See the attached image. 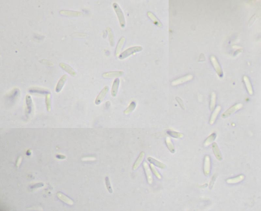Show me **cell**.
I'll list each match as a JSON object with an SVG mask.
<instances>
[{
    "instance_id": "cell-1",
    "label": "cell",
    "mask_w": 261,
    "mask_h": 211,
    "mask_svg": "<svg viewBox=\"0 0 261 211\" xmlns=\"http://www.w3.org/2000/svg\"><path fill=\"white\" fill-rule=\"evenodd\" d=\"M112 6L117 15L121 27L124 28L126 26V20L122 10L117 3H114Z\"/></svg>"
},
{
    "instance_id": "cell-2",
    "label": "cell",
    "mask_w": 261,
    "mask_h": 211,
    "mask_svg": "<svg viewBox=\"0 0 261 211\" xmlns=\"http://www.w3.org/2000/svg\"><path fill=\"white\" fill-rule=\"evenodd\" d=\"M142 49V47L140 46H135L130 47L125 51L121 53L118 56L120 59H123L135 53L140 51Z\"/></svg>"
},
{
    "instance_id": "cell-3",
    "label": "cell",
    "mask_w": 261,
    "mask_h": 211,
    "mask_svg": "<svg viewBox=\"0 0 261 211\" xmlns=\"http://www.w3.org/2000/svg\"><path fill=\"white\" fill-rule=\"evenodd\" d=\"M242 106L243 105L241 103H236L231 106L222 114V118H225L230 117V116L241 109L242 108Z\"/></svg>"
},
{
    "instance_id": "cell-4",
    "label": "cell",
    "mask_w": 261,
    "mask_h": 211,
    "mask_svg": "<svg viewBox=\"0 0 261 211\" xmlns=\"http://www.w3.org/2000/svg\"><path fill=\"white\" fill-rule=\"evenodd\" d=\"M109 88L108 86H106L104 87L98 95L95 101L96 105H99L101 103L108 93Z\"/></svg>"
},
{
    "instance_id": "cell-5",
    "label": "cell",
    "mask_w": 261,
    "mask_h": 211,
    "mask_svg": "<svg viewBox=\"0 0 261 211\" xmlns=\"http://www.w3.org/2000/svg\"><path fill=\"white\" fill-rule=\"evenodd\" d=\"M211 168V161L209 156L206 155L205 156L203 164V171L204 174L206 176H209Z\"/></svg>"
},
{
    "instance_id": "cell-6",
    "label": "cell",
    "mask_w": 261,
    "mask_h": 211,
    "mask_svg": "<svg viewBox=\"0 0 261 211\" xmlns=\"http://www.w3.org/2000/svg\"><path fill=\"white\" fill-rule=\"evenodd\" d=\"M210 61L213 65V67L216 71V73L220 78H221L223 76V73L220 67V65L215 56H210Z\"/></svg>"
},
{
    "instance_id": "cell-7",
    "label": "cell",
    "mask_w": 261,
    "mask_h": 211,
    "mask_svg": "<svg viewBox=\"0 0 261 211\" xmlns=\"http://www.w3.org/2000/svg\"><path fill=\"white\" fill-rule=\"evenodd\" d=\"M123 73V72L121 71H110L103 73L102 76L105 78H117L122 76Z\"/></svg>"
},
{
    "instance_id": "cell-8",
    "label": "cell",
    "mask_w": 261,
    "mask_h": 211,
    "mask_svg": "<svg viewBox=\"0 0 261 211\" xmlns=\"http://www.w3.org/2000/svg\"><path fill=\"white\" fill-rule=\"evenodd\" d=\"M143 166L147 182L150 185H151L153 182V177L150 169L146 162H143Z\"/></svg>"
},
{
    "instance_id": "cell-9",
    "label": "cell",
    "mask_w": 261,
    "mask_h": 211,
    "mask_svg": "<svg viewBox=\"0 0 261 211\" xmlns=\"http://www.w3.org/2000/svg\"><path fill=\"white\" fill-rule=\"evenodd\" d=\"M243 81H244L248 93L250 96H252L253 94V90L250 79L247 76H245L243 77Z\"/></svg>"
},
{
    "instance_id": "cell-10",
    "label": "cell",
    "mask_w": 261,
    "mask_h": 211,
    "mask_svg": "<svg viewBox=\"0 0 261 211\" xmlns=\"http://www.w3.org/2000/svg\"><path fill=\"white\" fill-rule=\"evenodd\" d=\"M221 107L220 106H218L213 110V112L210 119L209 123L210 125H213L215 123L219 113L221 111Z\"/></svg>"
},
{
    "instance_id": "cell-11",
    "label": "cell",
    "mask_w": 261,
    "mask_h": 211,
    "mask_svg": "<svg viewBox=\"0 0 261 211\" xmlns=\"http://www.w3.org/2000/svg\"><path fill=\"white\" fill-rule=\"evenodd\" d=\"M67 75H65L59 79L55 91L56 93H60L61 91L67 81Z\"/></svg>"
},
{
    "instance_id": "cell-12",
    "label": "cell",
    "mask_w": 261,
    "mask_h": 211,
    "mask_svg": "<svg viewBox=\"0 0 261 211\" xmlns=\"http://www.w3.org/2000/svg\"><path fill=\"white\" fill-rule=\"evenodd\" d=\"M25 102L26 104V114L29 115L31 114L33 109V103L31 97L27 95L26 97Z\"/></svg>"
},
{
    "instance_id": "cell-13",
    "label": "cell",
    "mask_w": 261,
    "mask_h": 211,
    "mask_svg": "<svg viewBox=\"0 0 261 211\" xmlns=\"http://www.w3.org/2000/svg\"><path fill=\"white\" fill-rule=\"evenodd\" d=\"M120 83V80L118 78L115 79L113 83L111 90V94L112 97H115L117 96Z\"/></svg>"
},
{
    "instance_id": "cell-14",
    "label": "cell",
    "mask_w": 261,
    "mask_h": 211,
    "mask_svg": "<svg viewBox=\"0 0 261 211\" xmlns=\"http://www.w3.org/2000/svg\"><path fill=\"white\" fill-rule=\"evenodd\" d=\"M212 150L213 153L216 159L218 160H220L222 159V156L220 152V150L218 146V144L214 142L212 145Z\"/></svg>"
},
{
    "instance_id": "cell-15",
    "label": "cell",
    "mask_w": 261,
    "mask_h": 211,
    "mask_svg": "<svg viewBox=\"0 0 261 211\" xmlns=\"http://www.w3.org/2000/svg\"><path fill=\"white\" fill-rule=\"evenodd\" d=\"M145 153L143 151H142L139 155L137 159L136 160L134 165L133 166V169L135 170L139 167L144 158Z\"/></svg>"
},
{
    "instance_id": "cell-16",
    "label": "cell",
    "mask_w": 261,
    "mask_h": 211,
    "mask_svg": "<svg viewBox=\"0 0 261 211\" xmlns=\"http://www.w3.org/2000/svg\"><path fill=\"white\" fill-rule=\"evenodd\" d=\"M61 65L63 69L70 75L73 76H76V71L69 65L64 63H62Z\"/></svg>"
},
{
    "instance_id": "cell-17",
    "label": "cell",
    "mask_w": 261,
    "mask_h": 211,
    "mask_svg": "<svg viewBox=\"0 0 261 211\" xmlns=\"http://www.w3.org/2000/svg\"><path fill=\"white\" fill-rule=\"evenodd\" d=\"M216 101V94L215 92H213L210 95V111H213L215 108Z\"/></svg>"
},
{
    "instance_id": "cell-18",
    "label": "cell",
    "mask_w": 261,
    "mask_h": 211,
    "mask_svg": "<svg viewBox=\"0 0 261 211\" xmlns=\"http://www.w3.org/2000/svg\"><path fill=\"white\" fill-rule=\"evenodd\" d=\"M147 159L150 163L160 168L163 169L166 168V165L164 163L158 161V160L155 158H152V157H148Z\"/></svg>"
},
{
    "instance_id": "cell-19",
    "label": "cell",
    "mask_w": 261,
    "mask_h": 211,
    "mask_svg": "<svg viewBox=\"0 0 261 211\" xmlns=\"http://www.w3.org/2000/svg\"><path fill=\"white\" fill-rule=\"evenodd\" d=\"M125 38L123 37H121L118 41V43L116 46V48L115 49V56H117L118 54H119L121 50V48H122L124 43L125 42Z\"/></svg>"
},
{
    "instance_id": "cell-20",
    "label": "cell",
    "mask_w": 261,
    "mask_h": 211,
    "mask_svg": "<svg viewBox=\"0 0 261 211\" xmlns=\"http://www.w3.org/2000/svg\"><path fill=\"white\" fill-rule=\"evenodd\" d=\"M245 179V176L244 175H239L237 177L232 178L228 179L226 180V182L228 183L233 184L238 183L244 180Z\"/></svg>"
},
{
    "instance_id": "cell-21",
    "label": "cell",
    "mask_w": 261,
    "mask_h": 211,
    "mask_svg": "<svg viewBox=\"0 0 261 211\" xmlns=\"http://www.w3.org/2000/svg\"><path fill=\"white\" fill-rule=\"evenodd\" d=\"M31 93H37L41 94L48 95L50 94L49 91L39 88H32L29 90Z\"/></svg>"
},
{
    "instance_id": "cell-22",
    "label": "cell",
    "mask_w": 261,
    "mask_h": 211,
    "mask_svg": "<svg viewBox=\"0 0 261 211\" xmlns=\"http://www.w3.org/2000/svg\"><path fill=\"white\" fill-rule=\"evenodd\" d=\"M108 34L109 42L111 46H113L115 45V37L114 34L111 29L109 27L107 29Z\"/></svg>"
},
{
    "instance_id": "cell-23",
    "label": "cell",
    "mask_w": 261,
    "mask_h": 211,
    "mask_svg": "<svg viewBox=\"0 0 261 211\" xmlns=\"http://www.w3.org/2000/svg\"><path fill=\"white\" fill-rule=\"evenodd\" d=\"M216 138V134L215 133H213L210 135L208 137L205 141L204 145L205 146H208L214 141Z\"/></svg>"
},
{
    "instance_id": "cell-24",
    "label": "cell",
    "mask_w": 261,
    "mask_h": 211,
    "mask_svg": "<svg viewBox=\"0 0 261 211\" xmlns=\"http://www.w3.org/2000/svg\"><path fill=\"white\" fill-rule=\"evenodd\" d=\"M165 142L166 145L169 150L172 153H174L175 149L173 143L171 142L170 138L167 137L165 140Z\"/></svg>"
},
{
    "instance_id": "cell-25",
    "label": "cell",
    "mask_w": 261,
    "mask_h": 211,
    "mask_svg": "<svg viewBox=\"0 0 261 211\" xmlns=\"http://www.w3.org/2000/svg\"><path fill=\"white\" fill-rule=\"evenodd\" d=\"M150 166L151 171H152L153 173L155 175V177L158 178V179L160 180L162 179L161 175L160 174L158 171L155 167L153 164L151 163L150 165Z\"/></svg>"
},
{
    "instance_id": "cell-26",
    "label": "cell",
    "mask_w": 261,
    "mask_h": 211,
    "mask_svg": "<svg viewBox=\"0 0 261 211\" xmlns=\"http://www.w3.org/2000/svg\"><path fill=\"white\" fill-rule=\"evenodd\" d=\"M135 103L134 102H132L128 108L124 111V114H127L132 112L135 108Z\"/></svg>"
},
{
    "instance_id": "cell-27",
    "label": "cell",
    "mask_w": 261,
    "mask_h": 211,
    "mask_svg": "<svg viewBox=\"0 0 261 211\" xmlns=\"http://www.w3.org/2000/svg\"><path fill=\"white\" fill-rule=\"evenodd\" d=\"M168 133V135L175 138H180L183 136L182 134L175 132L169 131Z\"/></svg>"
},
{
    "instance_id": "cell-28",
    "label": "cell",
    "mask_w": 261,
    "mask_h": 211,
    "mask_svg": "<svg viewBox=\"0 0 261 211\" xmlns=\"http://www.w3.org/2000/svg\"><path fill=\"white\" fill-rule=\"evenodd\" d=\"M46 103L47 110H49L51 108V99L50 94L46 95Z\"/></svg>"
},
{
    "instance_id": "cell-29",
    "label": "cell",
    "mask_w": 261,
    "mask_h": 211,
    "mask_svg": "<svg viewBox=\"0 0 261 211\" xmlns=\"http://www.w3.org/2000/svg\"><path fill=\"white\" fill-rule=\"evenodd\" d=\"M106 183L107 188L110 193L112 192V190L111 185V183L110 182L109 178L108 177H106Z\"/></svg>"
},
{
    "instance_id": "cell-30",
    "label": "cell",
    "mask_w": 261,
    "mask_h": 211,
    "mask_svg": "<svg viewBox=\"0 0 261 211\" xmlns=\"http://www.w3.org/2000/svg\"><path fill=\"white\" fill-rule=\"evenodd\" d=\"M176 99L178 103H179L181 108L183 109H184L185 106H184L182 100L180 98L178 97H176Z\"/></svg>"
}]
</instances>
